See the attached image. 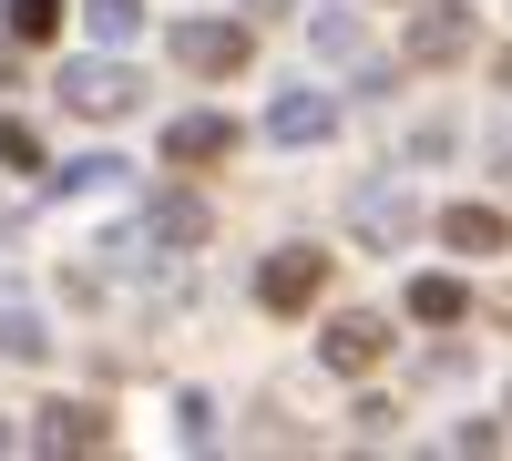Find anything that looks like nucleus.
I'll return each mask as SVG.
<instances>
[{
	"mask_svg": "<svg viewBox=\"0 0 512 461\" xmlns=\"http://www.w3.org/2000/svg\"><path fill=\"white\" fill-rule=\"evenodd\" d=\"M82 31L103 52H123V41H144V0H82Z\"/></svg>",
	"mask_w": 512,
	"mask_h": 461,
	"instance_id": "2eb2a0df",
	"label": "nucleus"
},
{
	"mask_svg": "<svg viewBox=\"0 0 512 461\" xmlns=\"http://www.w3.org/2000/svg\"><path fill=\"white\" fill-rule=\"evenodd\" d=\"M318 287H328V257H318V246H277V257L256 267V298H267L277 318H297V308H318Z\"/></svg>",
	"mask_w": 512,
	"mask_h": 461,
	"instance_id": "7ed1b4c3",
	"label": "nucleus"
},
{
	"mask_svg": "<svg viewBox=\"0 0 512 461\" xmlns=\"http://www.w3.org/2000/svg\"><path fill=\"white\" fill-rule=\"evenodd\" d=\"M410 318L420 328H461V318H472V287H461V277H410Z\"/></svg>",
	"mask_w": 512,
	"mask_h": 461,
	"instance_id": "ddd939ff",
	"label": "nucleus"
},
{
	"mask_svg": "<svg viewBox=\"0 0 512 461\" xmlns=\"http://www.w3.org/2000/svg\"><path fill=\"white\" fill-rule=\"evenodd\" d=\"M113 175H123L113 154H82V164H52V185H62V195H82V185H113Z\"/></svg>",
	"mask_w": 512,
	"mask_h": 461,
	"instance_id": "f3484780",
	"label": "nucleus"
},
{
	"mask_svg": "<svg viewBox=\"0 0 512 461\" xmlns=\"http://www.w3.org/2000/svg\"><path fill=\"white\" fill-rule=\"evenodd\" d=\"M154 144H164V164H185V175H195V164H226V154H236V123H226V113H175Z\"/></svg>",
	"mask_w": 512,
	"mask_h": 461,
	"instance_id": "423d86ee",
	"label": "nucleus"
},
{
	"mask_svg": "<svg viewBox=\"0 0 512 461\" xmlns=\"http://www.w3.org/2000/svg\"><path fill=\"white\" fill-rule=\"evenodd\" d=\"M441 236L461 246V257H502V246H512V226L492 216V205H451V216H441Z\"/></svg>",
	"mask_w": 512,
	"mask_h": 461,
	"instance_id": "4468645a",
	"label": "nucleus"
},
{
	"mask_svg": "<svg viewBox=\"0 0 512 461\" xmlns=\"http://www.w3.org/2000/svg\"><path fill=\"white\" fill-rule=\"evenodd\" d=\"M267 134H277V144H328V134H338V103H328V93H277V103H267Z\"/></svg>",
	"mask_w": 512,
	"mask_h": 461,
	"instance_id": "9d476101",
	"label": "nucleus"
},
{
	"mask_svg": "<svg viewBox=\"0 0 512 461\" xmlns=\"http://www.w3.org/2000/svg\"><path fill=\"white\" fill-rule=\"evenodd\" d=\"M0 359H52V328H41V308L21 298V287H0Z\"/></svg>",
	"mask_w": 512,
	"mask_h": 461,
	"instance_id": "f8f14e48",
	"label": "nucleus"
},
{
	"mask_svg": "<svg viewBox=\"0 0 512 461\" xmlns=\"http://www.w3.org/2000/svg\"><path fill=\"white\" fill-rule=\"evenodd\" d=\"M502 421H512V390H502Z\"/></svg>",
	"mask_w": 512,
	"mask_h": 461,
	"instance_id": "aec40b11",
	"label": "nucleus"
},
{
	"mask_svg": "<svg viewBox=\"0 0 512 461\" xmlns=\"http://www.w3.org/2000/svg\"><path fill=\"white\" fill-rule=\"evenodd\" d=\"M205 236H216V205H205V195L164 185V195L144 205V246H205Z\"/></svg>",
	"mask_w": 512,
	"mask_h": 461,
	"instance_id": "0eeeda50",
	"label": "nucleus"
},
{
	"mask_svg": "<svg viewBox=\"0 0 512 461\" xmlns=\"http://www.w3.org/2000/svg\"><path fill=\"white\" fill-rule=\"evenodd\" d=\"M31 441H41V451H113V431H103V410H93V400H52Z\"/></svg>",
	"mask_w": 512,
	"mask_h": 461,
	"instance_id": "1a4fd4ad",
	"label": "nucleus"
},
{
	"mask_svg": "<svg viewBox=\"0 0 512 461\" xmlns=\"http://www.w3.org/2000/svg\"><path fill=\"white\" fill-rule=\"evenodd\" d=\"M62 31V0H11V41H52Z\"/></svg>",
	"mask_w": 512,
	"mask_h": 461,
	"instance_id": "dca6fc26",
	"label": "nucleus"
},
{
	"mask_svg": "<svg viewBox=\"0 0 512 461\" xmlns=\"http://www.w3.org/2000/svg\"><path fill=\"white\" fill-rule=\"evenodd\" d=\"M0 164H21V175H41V134H31V123H0Z\"/></svg>",
	"mask_w": 512,
	"mask_h": 461,
	"instance_id": "a211bd4d",
	"label": "nucleus"
},
{
	"mask_svg": "<svg viewBox=\"0 0 512 461\" xmlns=\"http://www.w3.org/2000/svg\"><path fill=\"white\" fill-rule=\"evenodd\" d=\"M134 93H144V82L123 72V62H62V82H52V103L82 113V123H123V113H134Z\"/></svg>",
	"mask_w": 512,
	"mask_h": 461,
	"instance_id": "f257e3e1",
	"label": "nucleus"
},
{
	"mask_svg": "<svg viewBox=\"0 0 512 461\" xmlns=\"http://www.w3.org/2000/svg\"><path fill=\"white\" fill-rule=\"evenodd\" d=\"M318 359H328V369H349V380H359V369H379V359H390V318H328Z\"/></svg>",
	"mask_w": 512,
	"mask_h": 461,
	"instance_id": "6e6552de",
	"label": "nucleus"
},
{
	"mask_svg": "<svg viewBox=\"0 0 512 461\" xmlns=\"http://www.w3.org/2000/svg\"><path fill=\"white\" fill-rule=\"evenodd\" d=\"M349 226H359V236L379 246V257H400V246L420 236V195L379 175V185H359V195H349Z\"/></svg>",
	"mask_w": 512,
	"mask_h": 461,
	"instance_id": "f03ea898",
	"label": "nucleus"
},
{
	"mask_svg": "<svg viewBox=\"0 0 512 461\" xmlns=\"http://www.w3.org/2000/svg\"><path fill=\"white\" fill-rule=\"evenodd\" d=\"M472 0H420V11H410V41H400V52L410 62H461V52H472Z\"/></svg>",
	"mask_w": 512,
	"mask_h": 461,
	"instance_id": "39448f33",
	"label": "nucleus"
},
{
	"mask_svg": "<svg viewBox=\"0 0 512 461\" xmlns=\"http://www.w3.org/2000/svg\"><path fill=\"white\" fill-rule=\"evenodd\" d=\"M236 11H297V0H236Z\"/></svg>",
	"mask_w": 512,
	"mask_h": 461,
	"instance_id": "6ab92c4d",
	"label": "nucleus"
},
{
	"mask_svg": "<svg viewBox=\"0 0 512 461\" xmlns=\"http://www.w3.org/2000/svg\"><path fill=\"white\" fill-rule=\"evenodd\" d=\"M164 41H175V62H185V72H246V52H256V31H246V21H175Z\"/></svg>",
	"mask_w": 512,
	"mask_h": 461,
	"instance_id": "20e7f679",
	"label": "nucleus"
},
{
	"mask_svg": "<svg viewBox=\"0 0 512 461\" xmlns=\"http://www.w3.org/2000/svg\"><path fill=\"white\" fill-rule=\"evenodd\" d=\"M308 41H318V62H338V72H379L369 31H359L349 11H308Z\"/></svg>",
	"mask_w": 512,
	"mask_h": 461,
	"instance_id": "9b49d317",
	"label": "nucleus"
}]
</instances>
